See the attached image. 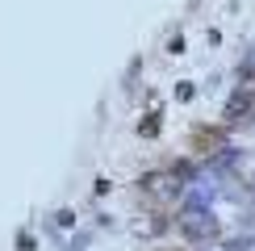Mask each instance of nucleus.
I'll return each mask as SVG.
<instances>
[{
    "label": "nucleus",
    "instance_id": "obj_1",
    "mask_svg": "<svg viewBox=\"0 0 255 251\" xmlns=\"http://www.w3.org/2000/svg\"><path fill=\"white\" fill-rule=\"evenodd\" d=\"M184 235L188 239H214L218 235V218H214V209H188L184 214Z\"/></svg>",
    "mask_w": 255,
    "mask_h": 251
},
{
    "label": "nucleus",
    "instance_id": "obj_2",
    "mask_svg": "<svg viewBox=\"0 0 255 251\" xmlns=\"http://www.w3.org/2000/svg\"><path fill=\"white\" fill-rule=\"evenodd\" d=\"M214 197H218V184L214 180H197L193 188H188V209H209V205H214Z\"/></svg>",
    "mask_w": 255,
    "mask_h": 251
}]
</instances>
